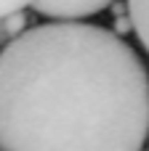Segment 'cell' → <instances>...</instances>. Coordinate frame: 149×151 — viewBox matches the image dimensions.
I'll list each match as a JSON object with an SVG mask.
<instances>
[{
	"label": "cell",
	"instance_id": "6da1fadb",
	"mask_svg": "<svg viewBox=\"0 0 149 151\" xmlns=\"http://www.w3.org/2000/svg\"><path fill=\"white\" fill-rule=\"evenodd\" d=\"M149 72L112 29L29 27L0 50V151H144Z\"/></svg>",
	"mask_w": 149,
	"mask_h": 151
},
{
	"label": "cell",
	"instance_id": "7a4b0ae2",
	"mask_svg": "<svg viewBox=\"0 0 149 151\" xmlns=\"http://www.w3.org/2000/svg\"><path fill=\"white\" fill-rule=\"evenodd\" d=\"M112 8L107 0H64V3H29L27 11L40 13L51 21H83Z\"/></svg>",
	"mask_w": 149,
	"mask_h": 151
},
{
	"label": "cell",
	"instance_id": "3957f363",
	"mask_svg": "<svg viewBox=\"0 0 149 151\" xmlns=\"http://www.w3.org/2000/svg\"><path fill=\"white\" fill-rule=\"evenodd\" d=\"M125 11H128V19H131L141 45L149 53V0H131V3H125Z\"/></svg>",
	"mask_w": 149,
	"mask_h": 151
},
{
	"label": "cell",
	"instance_id": "277c9868",
	"mask_svg": "<svg viewBox=\"0 0 149 151\" xmlns=\"http://www.w3.org/2000/svg\"><path fill=\"white\" fill-rule=\"evenodd\" d=\"M27 29H29V11L27 8L13 13V16H8V19H0V50L8 42H13L19 35H24Z\"/></svg>",
	"mask_w": 149,
	"mask_h": 151
},
{
	"label": "cell",
	"instance_id": "5b68a950",
	"mask_svg": "<svg viewBox=\"0 0 149 151\" xmlns=\"http://www.w3.org/2000/svg\"><path fill=\"white\" fill-rule=\"evenodd\" d=\"M128 32H133V24H131V19H128V16H123V13H120V16L115 19V24H112V35H117V37H123V40H125V35H128Z\"/></svg>",
	"mask_w": 149,
	"mask_h": 151
},
{
	"label": "cell",
	"instance_id": "8992f818",
	"mask_svg": "<svg viewBox=\"0 0 149 151\" xmlns=\"http://www.w3.org/2000/svg\"><path fill=\"white\" fill-rule=\"evenodd\" d=\"M27 3H16V0H0V19H8L19 11H24Z\"/></svg>",
	"mask_w": 149,
	"mask_h": 151
}]
</instances>
